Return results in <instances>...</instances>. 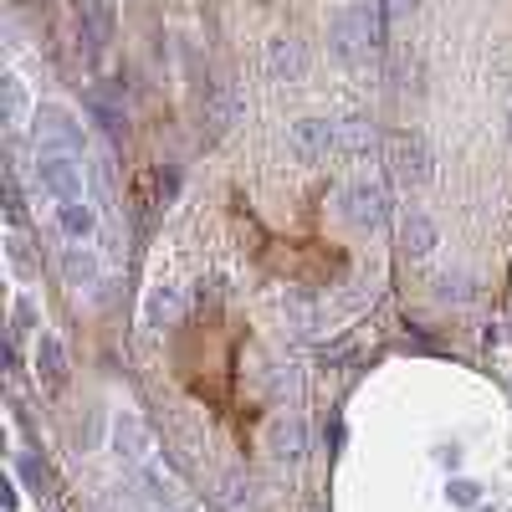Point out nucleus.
I'll return each mask as SVG.
<instances>
[{"mask_svg": "<svg viewBox=\"0 0 512 512\" xmlns=\"http://www.w3.org/2000/svg\"><path fill=\"white\" fill-rule=\"evenodd\" d=\"M400 241H405V251L415 256V262H425V256H436V246H441V231H436V221L425 216V210H410V216H405V226H400Z\"/></svg>", "mask_w": 512, "mask_h": 512, "instance_id": "nucleus-10", "label": "nucleus"}, {"mask_svg": "<svg viewBox=\"0 0 512 512\" xmlns=\"http://www.w3.org/2000/svg\"><path fill=\"white\" fill-rule=\"evenodd\" d=\"M338 154H344V159H374L379 154L374 123H364V118H344V123H338Z\"/></svg>", "mask_w": 512, "mask_h": 512, "instance_id": "nucleus-11", "label": "nucleus"}, {"mask_svg": "<svg viewBox=\"0 0 512 512\" xmlns=\"http://www.w3.org/2000/svg\"><path fill=\"white\" fill-rule=\"evenodd\" d=\"M6 216H11V226H26V195H21L16 175H11V185H6Z\"/></svg>", "mask_w": 512, "mask_h": 512, "instance_id": "nucleus-18", "label": "nucleus"}, {"mask_svg": "<svg viewBox=\"0 0 512 512\" xmlns=\"http://www.w3.org/2000/svg\"><path fill=\"white\" fill-rule=\"evenodd\" d=\"M62 277L72 287H98V262H93V251L82 246V241H67L62 246Z\"/></svg>", "mask_w": 512, "mask_h": 512, "instance_id": "nucleus-14", "label": "nucleus"}, {"mask_svg": "<svg viewBox=\"0 0 512 512\" xmlns=\"http://www.w3.org/2000/svg\"><path fill=\"white\" fill-rule=\"evenodd\" d=\"M338 210H344V221L354 231H384L390 226V190H384L379 180H349L344 195H338Z\"/></svg>", "mask_w": 512, "mask_h": 512, "instance_id": "nucleus-2", "label": "nucleus"}, {"mask_svg": "<svg viewBox=\"0 0 512 512\" xmlns=\"http://www.w3.org/2000/svg\"><path fill=\"white\" fill-rule=\"evenodd\" d=\"M267 451H272L277 461H303V456H308V425L297 420V415L272 420V431H267Z\"/></svg>", "mask_w": 512, "mask_h": 512, "instance_id": "nucleus-9", "label": "nucleus"}, {"mask_svg": "<svg viewBox=\"0 0 512 512\" xmlns=\"http://www.w3.org/2000/svg\"><path fill=\"white\" fill-rule=\"evenodd\" d=\"M436 292L446 297V303H451V297H456V303H461V297H466V277H451V272H446V277L436 282Z\"/></svg>", "mask_w": 512, "mask_h": 512, "instance_id": "nucleus-19", "label": "nucleus"}, {"mask_svg": "<svg viewBox=\"0 0 512 512\" xmlns=\"http://www.w3.org/2000/svg\"><path fill=\"white\" fill-rule=\"evenodd\" d=\"M241 118H246L241 88H236V82H216V88H210V98H205V128H210V139H226Z\"/></svg>", "mask_w": 512, "mask_h": 512, "instance_id": "nucleus-5", "label": "nucleus"}, {"mask_svg": "<svg viewBox=\"0 0 512 512\" xmlns=\"http://www.w3.org/2000/svg\"><path fill=\"white\" fill-rule=\"evenodd\" d=\"M36 185L57 200H77L82 190V154L77 149H57V144H36Z\"/></svg>", "mask_w": 512, "mask_h": 512, "instance_id": "nucleus-1", "label": "nucleus"}, {"mask_svg": "<svg viewBox=\"0 0 512 512\" xmlns=\"http://www.w3.org/2000/svg\"><path fill=\"white\" fill-rule=\"evenodd\" d=\"M221 507L226 512H246L251 507V482L246 477H226L221 482Z\"/></svg>", "mask_w": 512, "mask_h": 512, "instance_id": "nucleus-17", "label": "nucleus"}, {"mask_svg": "<svg viewBox=\"0 0 512 512\" xmlns=\"http://www.w3.org/2000/svg\"><path fill=\"white\" fill-rule=\"evenodd\" d=\"M185 313V292L175 287V282H159L154 292H149V303H144V323L149 328H169Z\"/></svg>", "mask_w": 512, "mask_h": 512, "instance_id": "nucleus-12", "label": "nucleus"}, {"mask_svg": "<svg viewBox=\"0 0 512 512\" xmlns=\"http://www.w3.org/2000/svg\"><path fill=\"white\" fill-rule=\"evenodd\" d=\"M36 374L52 384V390H62L67 384V349L57 344L52 333H41V344H36Z\"/></svg>", "mask_w": 512, "mask_h": 512, "instance_id": "nucleus-15", "label": "nucleus"}, {"mask_svg": "<svg viewBox=\"0 0 512 512\" xmlns=\"http://www.w3.org/2000/svg\"><path fill=\"white\" fill-rule=\"evenodd\" d=\"M507 123H512V113H507Z\"/></svg>", "mask_w": 512, "mask_h": 512, "instance_id": "nucleus-21", "label": "nucleus"}, {"mask_svg": "<svg viewBox=\"0 0 512 512\" xmlns=\"http://www.w3.org/2000/svg\"><path fill=\"white\" fill-rule=\"evenodd\" d=\"M384 159H390V175L410 190H420L425 180H431V164H436L420 134H395L390 144H384Z\"/></svg>", "mask_w": 512, "mask_h": 512, "instance_id": "nucleus-3", "label": "nucleus"}, {"mask_svg": "<svg viewBox=\"0 0 512 512\" xmlns=\"http://www.w3.org/2000/svg\"><path fill=\"white\" fill-rule=\"evenodd\" d=\"M420 6V0H384V11H390V16H410Z\"/></svg>", "mask_w": 512, "mask_h": 512, "instance_id": "nucleus-20", "label": "nucleus"}, {"mask_svg": "<svg viewBox=\"0 0 512 512\" xmlns=\"http://www.w3.org/2000/svg\"><path fill=\"white\" fill-rule=\"evenodd\" d=\"M267 72L277 82H303L308 77V47L297 36H277L272 47H267Z\"/></svg>", "mask_w": 512, "mask_h": 512, "instance_id": "nucleus-8", "label": "nucleus"}, {"mask_svg": "<svg viewBox=\"0 0 512 512\" xmlns=\"http://www.w3.org/2000/svg\"><path fill=\"white\" fill-rule=\"evenodd\" d=\"M113 451H118V461H144V451H149L144 425H139L134 415H128V410L113 420Z\"/></svg>", "mask_w": 512, "mask_h": 512, "instance_id": "nucleus-13", "label": "nucleus"}, {"mask_svg": "<svg viewBox=\"0 0 512 512\" xmlns=\"http://www.w3.org/2000/svg\"><path fill=\"white\" fill-rule=\"evenodd\" d=\"M57 231H62V241H82V246H88L93 231H98V205L88 195L57 200Z\"/></svg>", "mask_w": 512, "mask_h": 512, "instance_id": "nucleus-7", "label": "nucleus"}, {"mask_svg": "<svg viewBox=\"0 0 512 512\" xmlns=\"http://www.w3.org/2000/svg\"><path fill=\"white\" fill-rule=\"evenodd\" d=\"M36 144H57V149H77L82 154V123L62 103L36 108Z\"/></svg>", "mask_w": 512, "mask_h": 512, "instance_id": "nucleus-6", "label": "nucleus"}, {"mask_svg": "<svg viewBox=\"0 0 512 512\" xmlns=\"http://www.w3.org/2000/svg\"><path fill=\"white\" fill-rule=\"evenodd\" d=\"M0 93H6V123H11V128H26V113H31V103H26L21 77H16V72H6V77H0Z\"/></svg>", "mask_w": 512, "mask_h": 512, "instance_id": "nucleus-16", "label": "nucleus"}, {"mask_svg": "<svg viewBox=\"0 0 512 512\" xmlns=\"http://www.w3.org/2000/svg\"><path fill=\"white\" fill-rule=\"evenodd\" d=\"M287 154L297 164H323L338 154V123L328 118H303V123H292V134H287Z\"/></svg>", "mask_w": 512, "mask_h": 512, "instance_id": "nucleus-4", "label": "nucleus"}]
</instances>
